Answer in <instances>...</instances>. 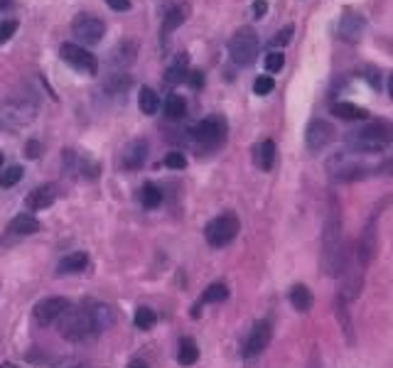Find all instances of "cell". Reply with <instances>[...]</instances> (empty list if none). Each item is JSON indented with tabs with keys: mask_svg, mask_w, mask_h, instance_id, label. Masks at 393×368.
<instances>
[{
	"mask_svg": "<svg viewBox=\"0 0 393 368\" xmlns=\"http://www.w3.org/2000/svg\"><path fill=\"white\" fill-rule=\"evenodd\" d=\"M322 268L327 275H339L344 270V243H342V216L337 204L329 209L322 240Z\"/></svg>",
	"mask_w": 393,
	"mask_h": 368,
	"instance_id": "cell-1",
	"label": "cell"
},
{
	"mask_svg": "<svg viewBox=\"0 0 393 368\" xmlns=\"http://www.w3.org/2000/svg\"><path fill=\"white\" fill-rule=\"evenodd\" d=\"M37 111H40V96L35 89L22 86L20 91L10 93L0 106V121L10 125V128H20L27 125L30 121H35Z\"/></svg>",
	"mask_w": 393,
	"mask_h": 368,
	"instance_id": "cell-2",
	"label": "cell"
},
{
	"mask_svg": "<svg viewBox=\"0 0 393 368\" xmlns=\"http://www.w3.org/2000/svg\"><path fill=\"white\" fill-rule=\"evenodd\" d=\"M347 148L354 150V153H383L393 145V125L383 121H373L364 128H357L352 133H347Z\"/></svg>",
	"mask_w": 393,
	"mask_h": 368,
	"instance_id": "cell-3",
	"label": "cell"
},
{
	"mask_svg": "<svg viewBox=\"0 0 393 368\" xmlns=\"http://www.w3.org/2000/svg\"><path fill=\"white\" fill-rule=\"evenodd\" d=\"M226 133H229V128H226V121L221 116H209L205 118V121H200L194 128L187 130V140L194 145V150L202 155L207 153H214V150H219L221 145L226 143Z\"/></svg>",
	"mask_w": 393,
	"mask_h": 368,
	"instance_id": "cell-4",
	"label": "cell"
},
{
	"mask_svg": "<svg viewBox=\"0 0 393 368\" xmlns=\"http://www.w3.org/2000/svg\"><path fill=\"white\" fill-rule=\"evenodd\" d=\"M61 322H59V334L67 342H84L87 337L96 334V327H94V319L91 312H89V305L82 307V309H67V312L61 314Z\"/></svg>",
	"mask_w": 393,
	"mask_h": 368,
	"instance_id": "cell-5",
	"label": "cell"
},
{
	"mask_svg": "<svg viewBox=\"0 0 393 368\" xmlns=\"http://www.w3.org/2000/svg\"><path fill=\"white\" fill-rule=\"evenodd\" d=\"M241 231V221L234 211H226V214H219L205 226V238L212 248H224L231 240L239 236Z\"/></svg>",
	"mask_w": 393,
	"mask_h": 368,
	"instance_id": "cell-6",
	"label": "cell"
},
{
	"mask_svg": "<svg viewBox=\"0 0 393 368\" xmlns=\"http://www.w3.org/2000/svg\"><path fill=\"white\" fill-rule=\"evenodd\" d=\"M258 35L251 27H239V30L231 35L229 40V56L234 64L239 67H249L255 61V54H258Z\"/></svg>",
	"mask_w": 393,
	"mask_h": 368,
	"instance_id": "cell-7",
	"label": "cell"
},
{
	"mask_svg": "<svg viewBox=\"0 0 393 368\" xmlns=\"http://www.w3.org/2000/svg\"><path fill=\"white\" fill-rule=\"evenodd\" d=\"M72 32L82 45H98L106 35V25H103V20L89 15V13H79L72 22Z\"/></svg>",
	"mask_w": 393,
	"mask_h": 368,
	"instance_id": "cell-8",
	"label": "cell"
},
{
	"mask_svg": "<svg viewBox=\"0 0 393 368\" xmlns=\"http://www.w3.org/2000/svg\"><path fill=\"white\" fill-rule=\"evenodd\" d=\"M59 54H61V59L67 61L69 67L77 69V72H84V74H96L98 72L96 56H94L89 49H84L82 45H74V42H64V45L59 47Z\"/></svg>",
	"mask_w": 393,
	"mask_h": 368,
	"instance_id": "cell-9",
	"label": "cell"
},
{
	"mask_svg": "<svg viewBox=\"0 0 393 368\" xmlns=\"http://www.w3.org/2000/svg\"><path fill=\"white\" fill-rule=\"evenodd\" d=\"M67 309H69L67 297H45V300H40L35 305L32 317H35V322L40 324V327H50V324L57 322Z\"/></svg>",
	"mask_w": 393,
	"mask_h": 368,
	"instance_id": "cell-10",
	"label": "cell"
},
{
	"mask_svg": "<svg viewBox=\"0 0 393 368\" xmlns=\"http://www.w3.org/2000/svg\"><path fill=\"white\" fill-rule=\"evenodd\" d=\"M268 344H271V324L266 322V319H260V322H255L253 327H251L249 337H246L244 342V356H258V353H263L268 348Z\"/></svg>",
	"mask_w": 393,
	"mask_h": 368,
	"instance_id": "cell-11",
	"label": "cell"
},
{
	"mask_svg": "<svg viewBox=\"0 0 393 368\" xmlns=\"http://www.w3.org/2000/svg\"><path fill=\"white\" fill-rule=\"evenodd\" d=\"M135 56H138V42L123 40L113 47L111 56H108V64H111L113 69H128L135 61Z\"/></svg>",
	"mask_w": 393,
	"mask_h": 368,
	"instance_id": "cell-12",
	"label": "cell"
},
{
	"mask_svg": "<svg viewBox=\"0 0 393 368\" xmlns=\"http://www.w3.org/2000/svg\"><path fill=\"white\" fill-rule=\"evenodd\" d=\"M334 138V128L327 121H312L307 125L305 143L310 150H322L325 145H329V140Z\"/></svg>",
	"mask_w": 393,
	"mask_h": 368,
	"instance_id": "cell-13",
	"label": "cell"
},
{
	"mask_svg": "<svg viewBox=\"0 0 393 368\" xmlns=\"http://www.w3.org/2000/svg\"><path fill=\"white\" fill-rule=\"evenodd\" d=\"M364 27H366V22H364L362 15H357V13H344L337 27V37L344 42H359V37L364 35Z\"/></svg>",
	"mask_w": 393,
	"mask_h": 368,
	"instance_id": "cell-14",
	"label": "cell"
},
{
	"mask_svg": "<svg viewBox=\"0 0 393 368\" xmlns=\"http://www.w3.org/2000/svg\"><path fill=\"white\" fill-rule=\"evenodd\" d=\"M57 199V192L52 184H42V187H37V190H32L30 194L25 197V206L30 211H42L47 209V206H52Z\"/></svg>",
	"mask_w": 393,
	"mask_h": 368,
	"instance_id": "cell-15",
	"label": "cell"
},
{
	"mask_svg": "<svg viewBox=\"0 0 393 368\" xmlns=\"http://www.w3.org/2000/svg\"><path fill=\"white\" fill-rule=\"evenodd\" d=\"M148 150L150 148L145 140H133V143L123 150V164L128 169H140L145 164V160H148Z\"/></svg>",
	"mask_w": 393,
	"mask_h": 368,
	"instance_id": "cell-16",
	"label": "cell"
},
{
	"mask_svg": "<svg viewBox=\"0 0 393 368\" xmlns=\"http://www.w3.org/2000/svg\"><path fill=\"white\" fill-rule=\"evenodd\" d=\"M187 6H175L172 10L165 15L163 20V27H160V42H163V47H168V37L170 32H175L179 25H182L184 20H187Z\"/></svg>",
	"mask_w": 393,
	"mask_h": 368,
	"instance_id": "cell-17",
	"label": "cell"
},
{
	"mask_svg": "<svg viewBox=\"0 0 393 368\" xmlns=\"http://www.w3.org/2000/svg\"><path fill=\"white\" fill-rule=\"evenodd\" d=\"M276 143L273 140H263V143L255 145L253 150V162L258 169H263V172H271L273 164H276Z\"/></svg>",
	"mask_w": 393,
	"mask_h": 368,
	"instance_id": "cell-18",
	"label": "cell"
},
{
	"mask_svg": "<svg viewBox=\"0 0 393 368\" xmlns=\"http://www.w3.org/2000/svg\"><path fill=\"white\" fill-rule=\"evenodd\" d=\"M87 268H89V253L79 251L67 258H61L57 273H59V275H72V273H82V270H87Z\"/></svg>",
	"mask_w": 393,
	"mask_h": 368,
	"instance_id": "cell-19",
	"label": "cell"
},
{
	"mask_svg": "<svg viewBox=\"0 0 393 368\" xmlns=\"http://www.w3.org/2000/svg\"><path fill=\"white\" fill-rule=\"evenodd\" d=\"M187 72H189V67H187V54L184 52H179L177 56H175V61L170 64L168 69H165V84H182L184 79H187Z\"/></svg>",
	"mask_w": 393,
	"mask_h": 368,
	"instance_id": "cell-20",
	"label": "cell"
},
{
	"mask_svg": "<svg viewBox=\"0 0 393 368\" xmlns=\"http://www.w3.org/2000/svg\"><path fill=\"white\" fill-rule=\"evenodd\" d=\"M8 231L15 236H32L40 231V221L35 219L32 214H17L15 219L10 221V226H8Z\"/></svg>",
	"mask_w": 393,
	"mask_h": 368,
	"instance_id": "cell-21",
	"label": "cell"
},
{
	"mask_svg": "<svg viewBox=\"0 0 393 368\" xmlns=\"http://www.w3.org/2000/svg\"><path fill=\"white\" fill-rule=\"evenodd\" d=\"M288 300H290V305L295 307L297 312H307L312 307V292L307 285H302V282H297V285L290 287V292H288Z\"/></svg>",
	"mask_w": 393,
	"mask_h": 368,
	"instance_id": "cell-22",
	"label": "cell"
},
{
	"mask_svg": "<svg viewBox=\"0 0 393 368\" xmlns=\"http://www.w3.org/2000/svg\"><path fill=\"white\" fill-rule=\"evenodd\" d=\"M197 358H200V346H197V342L189 339V337L179 339V348H177V363L179 366H194Z\"/></svg>",
	"mask_w": 393,
	"mask_h": 368,
	"instance_id": "cell-23",
	"label": "cell"
},
{
	"mask_svg": "<svg viewBox=\"0 0 393 368\" xmlns=\"http://www.w3.org/2000/svg\"><path fill=\"white\" fill-rule=\"evenodd\" d=\"M131 84H133V77L126 72H113L111 77L103 82V89H106V93L111 96V93H126L128 89H131Z\"/></svg>",
	"mask_w": 393,
	"mask_h": 368,
	"instance_id": "cell-24",
	"label": "cell"
},
{
	"mask_svg": "<svg viewBox=\"0 0 393 368\" xmlns=\"http://www.w3.org/2000/svg\"><path fill=\"white\" fill-rule=\"evenodd\" d=\"M332 113L337 118H344V121H366V118H369L366 108L354 106V103H344V101L342 103H334Z\"/></svg>",
	"mask_w": 393,
	"mask_h": 368,
	"instance_id": "cell-25",
	"label": "cell"
},
{
	"mask_svg": "<svg viewBox=\"0 0 393 368\" xmlns=\"http://www.w3.org/2000/svg\"><path fill=\"white\" fill-rule=\"evenodd\" d=\"M138 108L145 116H153V113L160 111V96L150 86H143L138 93Z\"/></svg>",
	"mask_w": 393,
	"mask_h": 368,
	"instance_id": "cell-26",
	"label": "cell"
},
{
	"mask_svg": "<svg viewBox=\"0 0 393 368\" xmlns=\"http://www.w3.org/2000/svg\"><path fill=\"white\" fill-rule=\"evenodd\" d=\"M184 113H187V101L182 96H177V93L168 96V101H165V116L170 121H179V118H184Z\"/></svg>",
	"mask_w": 393,
	"mask_h": 368,
	"instance_id": "cell-27",
	"label": "cell"
},
{
	"mask_svg": "<svg viewBox=\"0 0 393 368\" xmlns=\"http://www.w3.org/2000/svg\"><path fill=\"white\" fill-rule=\"evenodd\" d=\"M140 204L145 209H158L163 204V192L155 187V184H145L143 190H140Z\"/></svg>",
	"mask_w": 393,
	"mask_h": 368,
	"instance_id": "cell-28",
	"label": "cell"
},
{
	"mask_svg": "<svg viewBox=\"0 0 393 368\" xmlns=\"http://www.w3.org/2000/svg\"><path fill=\"white\" fill-rule=\"evenodd\" d=\"M22 179V167L20 164H13V167H6L0 172V190H10Z\"/></svg>",
	"mask_w": 393,
	"mask_h": 368,
	"instance_id": "cell-29",
	"label": "cell"
},
{
	"mask_svg": "<svg viewBox=\"0 0 393 368\" xmlns=\"http://www.w3.org/2000/svg\"><path fill=\"white\" fill-rule=\"evenodd\" d=\"M226 297H229V287H226L224 282H214V285H209L205 290L202 302H224Z\"/></svg>",
	"mask_w": 393,
	"mask_h": 368,
	"instance_id": "cell-30",
	"label": "cell"
},
{
	"mask_svg": "<svg viewBox=\"0 0 393 368\" xmlns=\"http://www.w3.org/2000/svg\"><path fill=\"white\" fill-rule=\"evenodd\" d=\"M155 322H158V314H155L150 307H138V312H135V327L150 329Z\"/></svg>",
	"mask_w": 393,
	"mask_h": 368,
	"instance_id": "cell-31",
	"label": "cell"
},
{
	"mask_svg": "<svg viewBox=\"0 0 393 368\" xmlns=\"http://www.w3.org/2000/svg\"><path fill=\"white\" fill-rule=\"evenodd\" d=\"M273 89H276V82H273V77H268V74H263V77H258L253 82V93H255V96H268Z\"/></svg>",
	"mask_w": 393,
	"mask_h": 368,
	"instance_id": "cell-32",
	"label": "cell"
},
{
	"mask_svg": "<svg viewBox=\"0 0 393 368\" xmlns=\"http://www.w3.org/2000/svg\"><path fill=\"white\" fill-rule=\"evenodd\" d=\"M286 64V54L283 52H268L266 56V72L268 74H278Z\"/></svg>",
	"mask_w": 393,
	"mask_h": 368,
	"instance_id": "cell-33",
	"label": "cell"
},
{
	"mask_svg": "<svg viewBox=\"0 0 393 368\" xmlns=\"http://www.w3.org/2000/svg\"><path fill=\"white\" fill-rule=\"evenodd\" d=\"M17 32V20H0V45H6Z\"/></svg>",
	"mask_w": 393,
	"mask_h": 368,
	"instance_id": "cell-34",
	"label": "cell"
},
{
	"mask_svg": "<svg viewBox=\"0 0 393 368\" xmlns=\"http://www.w3.org/2000/svg\"><path fill=\"white\" fill-rule=\"evenodd\" d=\"M292 32H295V25H286V27H283V30L278 32V35L271 40V47H283V45H288V42L292 40Z\"/></svg>",
	"mask_w": 393,
	"mask_h": 368,
	"instance_id": "cell-35",
	"label": "cell"
},
{
	"mask_svg": "<svg viewBox=\"0 0 393 368\" xmlns=\"http://www.w3.org/2000/svg\"><path fill=\"white\" fill-rule=\"evenodd\" d=\"M165 164H168L170 169H184L187 167V158H184L182 153H170L168 158H165Z\"/></svg>",
	"mask_w": 393,
	"mask_h": 368,
	"instance_id": "cell-36",
	"label": "cell"
},
{
	"mask_svg": "<svg viewBox=\"0 0 393 368\" xmlns=\"http://www.w3.org/2000/svg\"><path fill=\"white\" fill-rule=\"evenodd\" d=\"M184 82H187L189 86L200 89L202 84H205V74H202L200 69H192V72H187V79H184Z\"/></svg>",
	"mask_w": 393,
	"mask_h": 368,
	"instance_id": "cell-37",
	"label": "cell"
},
{
	"mask_svg": "<svg viewBox=\"0 0 393 368\" xmlns=\"http://www.w3.org/2000/svg\"><path fill=\"white\" fill-rule=\"evenodd\" d=\"M369 174H393V158L383 160L381 164H376V167L369 169Z\"/></svg>",
	"mask_w": 393,
	"mask_h": 368,
	"instance_id": "cell-38",
	"label": "cell"
},
{
	"mask_svg": "<svg viewBox=\"0 0 393 368\" xmlns=\"http://www.w3.org/2000/svg\"><path fill=\"white\" fill-rule=\"evenodd\" d=\"M42 155V145L37 143V140H30V143L25 145V158L27 160H37Z\"/></svg>",
	"mask_w": 393,
	"mask_h": 368,
	"instance_id": "cell-39",
	"label": "cell"
},
{
	"mask_svg": "<svg viewBox=\"0 0 393 368\" xmlns=\"http://www.w3.org/2000/svg\"><path fill=\"white\" fill-rule=\"evenodd\" d=\"M106 6L111 8V10L126 13V10H131V0H106Z\"/></svg>",
	"mask_w": 393,
	"mask_h": 368,
	"instance_id": "cell-40",
	"label": "cell"
},
{
	"mask_svg": "<svg viewBox=\"0 0 393 368\" xmlns=\"http://www.w3.org/2000/svg\"><path fill=\"white\" fill-rule=\"evenodd\" d=\"M266 10H268L266 0H255V3H253V17H263V15H266Z\"/></svg>",
	"mask_w": 393,
	"mask_h": 368,
	"instance_id": "cell-41",
	"label": "cell"
},
{
	"mask_svg": "<svg viewBox=\"0 0 393 368\" xmlns=\"http://www.w3.org/2000/svg\"><path fill=\"white\" fill-rule=\"evenodd\" d=\"M6 8H10V0H0V10H6Z\"/></svg>",
	"mask_w": 393,
	"mask_h": 368,
	"instance_id": "cell-42",
	"label": "cell"
},
{
	"mask_svg": "<svg viewBox=\"0 0 393 368\" xmlns=\"http://www.w3.org/2000/svg\"><path fill=\"white\" fill-rule=\"evenodd\" d=\"M388 93H391V98H393V74H391V79H388Z\"/></svg>",
	"mask_w": 393,
	"mask_h": 368,
	"instance_id": "cell-43",
	"label": "cell"
},
{
	"mask_svg": "<svg viewBox=\"0 0 393 368\" xmlns=\"http://www.w3.org/2000/svg\"><path fill=\"white\" fill-rule=\"evenodd\" d=\"M0 167H3V153H0Z\"/></svg>",
	"mask_w": 393,
	"mask_h": 368,
	"instance_id": "cell-44",
	"label": "cell"
}]
</instances>
